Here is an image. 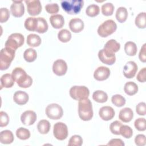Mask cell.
<instances>
[{
	"instance_id": "obj_1",
	"label": "cell",
	"mask_w": 146,
	"mask_h": 146,
	"mask_svg": "<svg viewBox=\"0 0 146 146\" xmlns=\"http://www.w3.org/2000/svg\"><path fill=\"white\" fill-rule=\"evenodd\" d=\"M12 76L19 87L28 88L33 83L32 78L27 75L25 71L21 67H16L12 71Z\"/></svg>"
},
{
	"instance_id": "obj_2",
	"label": "cell",
	"mask_w": 146,
	"mask_h": 146,
	"mask_svg": "<svg viewBox=\"0 0 146 146\" xmlns=\"http://www.w3.org/2000/svg\"><path fill=\"white\" fill-rule=\"evenodd\" d=\"M78 113L80 118L84 121H88L92 118V106L90 99L87 98L79 100L78 103Z\"/></svg>"
},
{
	"instance_id": "obj_3",
	"label": "cell",
	"mask_w": 146,
	"mask_h": 146,
	"mask_svg": "<svg viewBox=\"0 0 146 146\" xmlns=\"http://www.w3.org/2000/svg\"><path fill=\"white\" fill-rule=\"evenodd\" d=\"M83 5V0H65L61 2L62 7L68 14L79 13Z\"/></svg>"
},
{
	"instance_id": "obj_4",
	"label": "cell",
	"mask_w": 146,
	"mask_h": 146,
	"mask_svg": "<svg viewBox=\"0 0 146 146\" xmlns=\"http://www.w3.org/2000/svg\"><path fill=\"white\" fill-rule=\"evenodd\" d=\"M15 51L5 47L1 50L0 52V69L5 70L7 69L15 56Z\"/></svg>"
},
{
	"instance_id": "obj_5",
	"label": "cell",
	"mask_w": 146,
	"mask_h": 146,
	"mask_svg": "<svg viewBox=\"0 0 146 146\" xmlns=\"http://www.w3.org/2000/svg\"><path fill=\"white\" fill-rule=\"evenodd\" d=\"M117 29L116 23L112 19H108L103 22L98 29V34L103 38L113 34Z\"/></svg>"
},
{
	"instance_id": "obj_6",
	"label": "cell",
	"mask_w": 146,
	"mask_h": 146,
	"mask_svg": "<svg viewBox=\"0 0 146 146\" xmlns=\"http://www.w3.org/2000/svg\"><path fill=\"white\" fill-rule=\"evenodd\" d=\"M89 95V90L84 86H74L70 90V96L76 100L87 99Z\"/></svg>"
},
{
	"instance_id": "obj_7",
	"label": "cell",
	"mask_w": 146,
	"mask_h": 146,
	"mask_svg": "<svg viewBox=\"0 0 146 146\" xmlns=\"http://www.w3.org/2000/svg\"><path fill=\"white\" fill-rule=\"evenodd\" d=\"M24 41L25 38L22 34L20 33H13L8 37L5 43V47L15 51L18 47L23 45Z\"/></svg>"
},
{
	"instance_id": "obj_8",
	"label": "cell",
	"mask_w": 146,
	"mask_h": 146,
	"mask_svg": "<svg viewBox=\"0 0 146 146\" xmlns=\"http://www.w3.org/2000/svg\"><path fill=\"white\" fill-rule=\"evenodd\" d=\"M46 114L51 119L58 120L62 117L63 111L60 105L56 103H52L46 107Z\"/></svg>"
},
{
	"instance_id": "obj_9",
	"label": "cell",
	"mask_w": 146,
	"mask_h": 146,
	"mask_svg": "<svg viewBox=\"0 0 146 146\" xmlns=\"http://www.w3.org/2000/svg\"><path fill=\"white\" fill-rule=\"evenodd\" d=\"M53 133L55 137L59 140L66 139L68 133L67 126L62 122L56 123L54 125Z\"/></svg>"
},
{
	"instance_id": "obj_10",
	"label": "cell",
	"mask_w": 146,
	"mask_h": 146,
	"mask_svg": "<svg viewBox=\"0 0 146 146\" xmlns=\"http://www.w3.org/2000/svg\"><path fill=\"white\" fill-rule=\"evenodd\" d=\"M27 5L28 13L32 16L37 15L42 11V5L38 0H26L25 1Z\"/></svg>"
},
{
	"instance_id": "obj_11",
	"label": "cell",
	"mask_w": 146,
	"mask_h": 146,
	"mask_svg": "<svg viewBox=\"0 0 146 146\" xmlns=\"http://www.w3.org/2000/svg\"><path fill=\"white\" fill-rule=\"evenodd\" d=\"M52 71L58 76L64 75L67 71V65L66 62L62 59L55 60L52 65Z\"/></svg>"
},
{
	"instance_id": "obj_12",
	"label": "cell",
	"mask_w": 146,
	"mask_h": 146,
	"mask_svg": "<svg viewBox=\"0 0 146 146\" xmlns=\"http://www.w3.org/2000/svg\"><path fill=\"white\" fill-rule=\"evenodd\" d=\"M137 68V65L135 62H128L123 67L124 76L128 79L133 78L136 75Z\"/></svg>"
},
{
	"instance_id": "obj_13",
	"label": "cell",
	"mask_w": 146,
	"mask_h": 146,
	"mask_svg": "<svg viewBox=\"0 0 146 146\" xmlns=\"http://www.w3.org/2000/svg\"><path fill=\"white\" fill-rule=\"evenodd\" d=\"M36 113L31 110H27L22 113L21 116V120L25 125H31L33 124L36 120Z\"/></svg>"
},
{
	"instance_id": "obj_14",
	"label": "cell",
	"mask_w": 146,
	"mask_h": 146,
	"mask_svg": "<svg viewBox=\"0 0 146 146\" xmlns=\"http://www.w3.org/2000/svg\"><path fill=\"white\" fill-rule=\"evenodd\" d=\"M10 11L14 17H22L25 13V7L22 1H13V3L10 6Z\"/></svg>"
},
{
	"instance_id": "obj_15",
	"label": "cell",
	"mask_w": 146,
	"mask_h": 146,
	"mask_svg": "<svg viewBox=\"0 0 146 146\" xmlns=\"http://www.w3.org/2000/svg\"><path fill=\"white\" fill-rule=\"evenodd\" d=\"M110 75V70L107 67L100 66L94 71V77L98 81H103L107 79Z\"/></svg>"
},
{
	"instance_id": "obj_16",
	"label": "cell",
	"mask_w": 146,
	"mask_h": 146,
	"mask_svg": "<svg viewBox=\"0 0 146 146\" xmlns=\"http://www.w3.org/2000/svg\"><path fill=\"white\" fill-rule=\"evenodd\" d=\"M120 48V44L115 39H110L107 42L104 46V51L108 54L113 55L117 52Z\"/></svg>"
},
{
	"instance_id": "obj_17",
	"label": "cell",
	"mask_w": 146,
	"mask_h": 146,
	"mask_svg": "<svg viewBox=\"0 0 146 146\" xmlns=\"http://www.w3.org/2000/svg\"><path fill=\"white\" fill-rule=\"evenodd\" d=\"M99 115L102 119L108 121L113 119L115 116V111L110 106H103L99 110Z\"/></svg>"
},
{
	"instance_id": "obj_18",
	"label": "cell",
	"mask_w": 146,
	"mask_h": 146,
	"mask_svg": "<svg viewBox=\"0 0 146 146\" xmlns=\"http://www.w3.org/2000/svg\"><path fill=\"white\" fill-rule=\"evenodd\" d=\"M98 57L100 60L106 64L112 65L116 61V56L115 54L110 55L106 53L103 49L100 50L98 52Z\"/></svg>"
},
{
	"instance_id": "obj_19",
	"label": "cell",
	"mask_w": 146,
	"mask_h": 146,
	"mask_svg": "<svg viewBox=\"0 0 146 146\" xmlns=\"http://www.w3.org/2000/svg\"><path fill=\"white\" fill-rule=\"evenodd\" d=\"M84 22L80 18H72L69 22V27L70 30L75 33H79L84 29Z\"/></svg>"
},
{
	"instance_id": "obj_20",
	"label": "cell",
	"mask_w": 146,
	"mask_h": 146,
	"mask_svg": "<svg viewBox=\"0 0 146 146\" xmlns=\"http://www.w3.org/2000/svg\"><path fill=\"white\" fill-rule=\"evenodd\" d=\"M29 95L22 91H16L13 96L14 101L18 105L25 104L29 101Z\"/></svg>"
},
{
	"instance_id": "obj_21",
	"label": "cell",
	"mask_w": 146,
	"mask_h": 146,
	"mask_svg": "<svg viewBox=\"0 0 146 146\" xmlns=\"http://www.w3.org/2000/svg\"><path fill=\"white\" fill-rule=\"evenodd\" d=\"M133 117V111L128 107L124 108L121 109L119 114V118L120 120L123 122L128 123L132 120Z\"/></svg>"
},
{
	"instance_id": "obj_22",
	"label": "cell",
	"mask_w": 146,
	"mask_h": 146,
	"mask_svg": "<svg viewBox=\"0 0 146 146\" xmlns=\"http://www.w3.org/2000/svg\"><path fill=\"white\" fill-rule=\"evenodd\" d=\"M50 22L51 26L56 29L62 28L64 24L63 17L60 14H54L50 17Z\"/></svg>"
},
{
	"instance_id": "obj_23",
	"label": "cell",
	"mask_w": 146,
	"mask_h": 146,
	"mask_svg": "<svg viewBox=\"0 0 146 146\" xmlns=\"http://www.w3.org/2000/svg\"><path fill=\"white\" fill-rule=\"evenodd\" d=\"M14 139L13 132L10 130H4L1 132L0 141L2 144H9L13 142Z\"/></svg>"
},
{
	"instance_id": "obj_24",
	"label": "cell",
	"mask_w": 146,
	"mask_h": 146,
	"mask_svg": "<svg viewBox=\"0 0 146 146\" xmlns=\"http://www.w3.org/2000/svg\"><path fill=\"white\" fill-rule=\"evenodd\" d=\"M14 80L12 75L10 74H3L1 78V87L5 88H10L14 84Z\"/></svg>"
},
{
	"instance_id": "obj_25",
	"label": "cell",
	"mask_w": 146,
	"mask_h": 146,
	"mask_svg": "<svg viewBox=\"0 0 146 146\" xmlns=\"http://www.w3.org/2000/svg\"><path fill=\"white\" fill-rule=\"evenodd\" d=\"M124 90L128 95H133L137 92L138 86L133 82H128L124 85Z\"/></svg>"
},
{
	"instance_id": "obj_26",
	"label": "cell",
	"mask_w": 146,
	"mask_h": 146,
	"mask_svg": "<svg viewBox=\"0 0 146 146\" xmlns=\"http://www.w3.org/2000/svg\"><path fill=\"white\" fill-rule=\"evenodd\" d=\"M38 19L37 18L34 17H29L27 18L24 23L25 27L29 31H35L37 27Z\"/></svg>"
},
{
	"instance_id": "obj_27",
	"label": "cell",
	"mask_w": 146,
	"mask_h": 146,
	"mask_svg": "<svg viewBox=\"0 0 146 146\" xmlns=\"http://www.w3.org/2000/svg\"><path fill=\"white\" fill-rule=\"evenodd\" d=\"M27 43L31 47H38L41 43V38L35 34H30L27 37Z\"/></svg>"
},
{
	"instance_id": "obj_28",
	"label": "cell",
	"mask_w": 146,
	"mask_h": 146,
	"mask_svg": "<svg viewBox=\"0 0 146 146\" xmlns=\"http://www.w3.org/2000/svg\"><path fill=\"white\" fill-rule=\"evenodd\" d=\"M93 99L98 103H104L108 99V95L106 92L102 90L95 91L92 94Z\"/></svg>"
},
{
	"instance_id": "obj_29",
	"label": "cell",
	"mask_w": 146,
	"mask_h": 146,
	"mask_svg": "<svg viewBox=\"0 0 146 146\" xmlns=\"http://www.w3.org/2000/svg\"><path fill=\"white\" fill-rule=\"evenodd\" d=\"M37 128L40 133L46 134L50 129V123L47 120H41L38 123Z\"/></svg>"
},
{
	"instance_id": "obj_30",
	"label": "cell",
	"mask_w": 146,
	"mask_h": 146,
	"mask_svg": "<svg viewBox=\"0 0 146 146\" xmlns=\"http://www.w3.org/2000/svg\"><path fill=\"white\" fill-rule=\"evenodd\" d=\"M128 17V11L125 7H120L116 12V18L120 23H123L127 20Z\"/></svg>"
},
{
	"instance_id": "obj_31",
	"label": "cell",
	"mask_w": 146,
	"mask_h": 146,
	"mask_svg": "<svg viewBox=\"0 0 146 146\" xmlns=\"http://www.w3.org/2000/svg\"><path fill=\"white\" fill-rule=\"evenodd\" d=\"M135 23L138 28L145 29L146 27V13L145 12L140 13L135 18Z\"/></svg>"
},
{
	"instance_id": "obj_32",
	"label": "cell",
	"mask_w": 146,
	"mask_h": 146,
	"mask_svg": "<svg viewBox=\"0 0 146 146\" xmlns=\"http://www.w3.org/2000/svg\"><path fill=\"white\" fill-rule=\"evenodd\" d=\"M124 50L128 55L134 56L137 52V46L136 43L133 42H127L124 45Z\"/></svg>"
},
{
	"instance_id": "obj_33",
	"label": "cell",
	"mask_w": 146,
	"mask_h": 146,
	"mask_svg": "<svg viewBox=\"0 0 146 146\" xmlns=\"http://www.w3.org/2000/svg\"><path fill=\"white\" fill-rule=\"evenodd\" d=\"M37 19H38L37 27L35 31L40 34L46 32L48 27L46 20L42 17H38L37 18Z\"/></svg>"
},
{
	"instance_id": "obj_34",
	"label": "cell",
	"mask_w": 146,
	"mask_h": 146,
	"mask_svg": "<svg viewBox=\"0 0 146 146\" xmlns=\"http://www.w3.org/2000/svg\"><path fill=\"white\" fill-rule=\"evenodd\" d=\"M37 57V53L36 51L32 48H29L26 49L23 53V58L27 62H34Z\"/></svg>"
},
{
	"instance_id": "obj_35",
	"label": "cell",
	"mask_w": 146,
	"mask_h": 146,
	"mask_svg": "<svg viewBox=\"0 0 146 146\" xmlns=\"http://www.w3.org/2000/svg\"><path fill=\"white\" fill-rule=\"evenodd\" d=\"M58 38L60 42L66 43L70 40L71 38V34L68 30L62 29L58 33Z\"/></svg>"
},
{
	"instance_id": "obj_36",
	"label": "cell",
	"mask_w": 146,
	"mask_h": 146,
	"mask_svg": "<svg viewBox=\"0 0 146 146\" xmlns=\"http://www.w3.org/2000/svg\"><path fill=\"white\" fill-rule=\"evenodd\" d=\"M100 12V8L99 6L95 4L89 5L86 10V14L91 17H94L99 14Z\"/></svg>"
},
{
	"instance_id": "obj_37",
	"label": "cell",
	"mask_w": 146,
	"mask_h": 146,
	"mask_svg": "<svg viewBox=\"0 0 146 146\" xmlns=\"http://www.w3.org/2000/svg\"><path fill=\"white\" fill-rule=\"evenodd\" d=\"M16 135L21 140H27L30 136V132L29 129L23 127H20L16 131Z\"/></svg>"
},
{
	"instance_id": "obj_38",
	"label": "cell",
	"mask_w": 146,
	"mask_h": 146,
	"mask_svg": "<svg viewBox=\"0 0 146 146\" xmlns=\"http://www.w3.org/2000/svg\"><path fill=\"white\" fill-rule=\"evenodd\" d=\"M111 101L115 106L118 107H122L125 104V99L124 97L119 94L113 95L111 98Z\"/></svg>"
},
{
	"instance_id": "obj_39",
	"label": "cell",
	"mask_w": 146,
	"mask_h": 146,
	"mask_svg": "<svg viewBox=\"0 0 146 146\" xmlns=\"http://www.w3.org/2000/svg\"><path fill=\"white\" fill-rule=\"evenodd\" d=\"M114 6L112 3H106L102 6V13L104 15L110 16L113 14Z\"/></svg>"
},
{
	"instance_id": "obj_40",
	"label": "cell",
	"mask_w": 146,
	"mask_h": 146,
	"mask_svg": "<svg viewBox=\"0 0 146 146\" xmlns=\"http://www.w3.org/2000/svg\"><path fill=\"white\" fill-rule=\"evenodd\" d=\"M120 133L124 137L129 139L132 137L133 135V131L129 126L127 125H122L120 129Z\"/></svg>"
},
{
	"instance_id": "obj_41",
	"label": "cell",
	"mask_w": 146,
	"mask_h": 146,
	"mask_svg": "<svg viewBox=\"0 0 146 146\" xmlns=\"http://www.w3.org/2000/svg\"><path fill=\"white\" fill-rule=\"evenodd\" d=\"M83 144L82 137L78 135L72 136L69 140L68 145L69 146H80Z\"/></svg>"
},
{
	"instance_id": "obj_42",
	"label": "cell",
	"mask_w": 146,
	"mask_h": 146,
	"mask_svg": "<svg viewBox=\"0 0 146 146\" xmlns=\"http://www.w3.org/2000/svg\"><path fill=\"white\" fill-rule=\"evenodd\" d=\"M122 123L117 120H116L112 123H111V124H110V129L111 132L115 135H120V129L121 126L122 125Z\"/></svg>"
},
{
	"instance_id": "obj_43",
	"label": "cell",
	"mask_w": 146,
	"mask_h": 146,
	"mask_svg": "<svg viewBox=\"0 0 146 146\" xmlns=\"http://www.w3.org/2000/svg\"><path fill=\"white\" fill-rule=\"evenodd\" d=\"M135 128L139 131H144L146 129L145 118L139 117L137 119L134 123Z\"/></svg>"
},
{
	"instance_id": "obj_44",
	"label": "cell",
	"mask_w": 146,
	"mask_h": 146,
	"mask_svg": "<svg viewBox=\"0 0 146 146\" xmlns=\"http://www.w3.org/2000/svg\"><path fill=\"white\" fill-rule=\"evenodd\" d=\"M45 9L46 11L50 14H56L59 10V6L57 3H49L45 6Z\"/></svg>"
},
{
	"instance_id": "obj_45",
	"label": "cell",
	"mask_w": 146,
	"mask_h": 146,
	"mask_svg": "<svg viewBox=\"0 0 146 146\" xmlns=\"http://www.w3.org/2000/svg\"><path fill=\"white\" fill-rule=\"evenodd\" d=\"M0 22L1 23L5 22L8 20L10 17V11L6 7H2L0 11Z\"/></svg>"
},
{
	"instance_id": "obj_46",
	"label": "cell",
	"mask_w": 146,
	"mask_h": 146,
	"mask_svg": "<svg viewBox=\"0 0 146 146\" xmlns=\"http://www.w3.org/2000/svg\"><path fill=\"white\" fill-rule=\"evenodd\" d=\"M9 122V116L6 112L4 111L0 112V127L6 126Z\"/></svg>"
},
{
	"instance_id": "obj_47",
	"label": "cell",
	"mask_w": 146,
	"mask_h": 146,
	"mask_svg": "<svg viewBox=\"0 0 146 146\" xmlns=\"http://www.w3.org/2000/svg\"><path fill=\"white\" fill-rule=\"evenodd\" d=\"M136 112L139 115L144 116L146 113V104L144 102L139 103L136 107Z\"/></svg>"
},
{
	"instance_id": "obj_48",
	"label": "cell",
	"mask_w": 146,
	"mask_h": 146,
	"mask_svg": "<svg viewBox=\"0 0 146 146\" xmlns=\"http://www.w3.org/2000/svg\"><path fill=\"white\" fill-rule=\"evenodd\" d=\"M135 143L138 146L145 145V136L143 134L137 135L135 138Z\"/></svg>"
},
{
	"instance_id": "obj_49",
	"label": "cell",
	"mask_w": 146,
	"mask_h": 146,
	"mask_svg": "<svg viewBox=\"0 0 146 146\" xmlns=\"http://www.w3.org/2000/svg\"><path fill=\"white\" fill-rule=\"evenodd\" d=\"M145 73L146 68L144 67L139 72L136 76V79L141 83H144L145 82Z\"/></svg>"
},
{
	"instance_id": "obj_50",
	"label": "cell",
	"mask_w": 146,
	"mask_h": 146,
	"mask_svg": "<svg viewBox=\"0 0 146 146\" xmlns=\"http://www.w3.org/2000/svg\"><path fill=\"white\" fill-rule=\"evenodd\" d=\"M145 51H146V44L144 43L142 47L140 49V51L139 52V58L140 61L142 62L145 63L146 62V54H145Z\"/></svg>"
},
{
	"instance_id": "obj_51",
	"label": "cell",
	"mask_w": 146,
	"mask_h": 146,
	"mask_svg": "<svg viewBox=\"0 0 146 146\" xmlns=\"http://www.w3.org/2000/svg\"><path fill=\"white\" fill-rule=\"evenodd\" d=\"M108 145H116L124 146V143L120 139H112L107 144Z\"/></svg>"
}]
</instances>
